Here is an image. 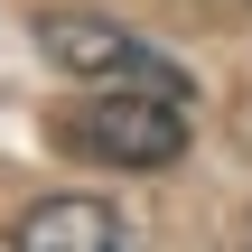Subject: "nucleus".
Segmentation results:
<instances>
[{"instance_id": "2", "label": "nucleus", "mask_w": 252, "mask_h": 252, "mask_svg": "<svg viewBox=\"0 0 252 252\" xmlns=\"http://www.w3.org/2000/svg\"><path fill=\"white\" fill-rule=\"evenodd\" d=\"M56 131H65V150H84L103 168H168L187 150V103H168V94H94Z\"/></svg>"}, {"instance_id": "1", "label": "nucleus", "mask_w": 252, "mask_h": 252, "mask_svg": "<svg viewBox=\"0 0 252 252\" xmlns=\"http://www.w3.org/2000/svg\"><path fill=\"white\" fill-rule=\"evenodd\" d=\"M37 47H47L65 75H103L112 94H168V103H187V75H178L150 37H131L122 19H94V9H47V19H37Z\"/></svg>"}, {"instance_id": "3", "label": "nucleus", "mask_w": 252, "mask_h": 252, "mask_svg": "<svg viewBox=\"0 0 252 252\" xmlns=\"http://www.w3.org/2000/svg\"><path fill=\"white\" fill-rule=\"evenodd\" d=\"M19 252H122V215L103 196H47L19 215Z\"/></svg>"}]
</instances>
